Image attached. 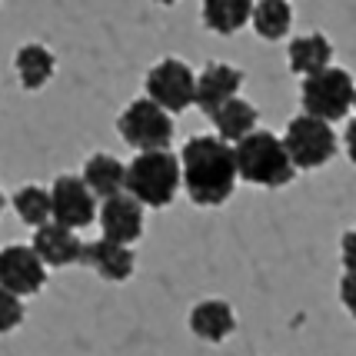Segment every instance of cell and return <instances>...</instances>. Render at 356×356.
Listing matches in <instances>:
<instances>
[{
	"label": "cell",
	"mask_w": 356,
	"mask_h": 356,
	"mask_svg": "<svg viewBox=\"0 0 356 356\" xmlns=\"http://www.w3.org/2000/svg\"><path fill=\"white\" fill-rule=\"evenodd\" d=\"M180 186L197 207H223L236 190L233 143L217 134L190 137L180 154Z\"/></svg>",
	"instance_id": "cell-1"
},
{
	"label": "cell",
	"mask_w": 356,
	"mask_h": 356,
	"mask_svg": "<svg viewBox=\"0 0 356 356\" xmlns=\"http://www.w3.org/2000/svg\"><path fill=\"white\" fill-rule=\"evenodd\" d=\"M233 160H236V177L253 186L277 190V186L293 184L296 177V167L283 147V140L270 130H250L243 140H236Z\"/></svg>",
	"instance_id": "cell-2"
},
{
	"label": "cell",
	"mask_w": 356,
	"mask_h": 356,
	"mask_svg": "<svg viewBox=\"0 0 356 356\" xmlns=\"http://www.w3.org/2000/svg\"><path fill=\"white\" fill-rule=\"evenodd\" d=\"M127 193L147 210H163L180 193V156L170 150L137 154L127 167Z\"/></svg>",
	"instance_id": "cell-3"
},
{
	"label": "cell",
	"mask_w": 356,
	"mask_h": 356,
	"mask_svg": "<svg viewBox=\"0 0 356 356\" xmlns=\"http://www.w3.org/2000/svg\"><path fill=\"white\" fill-rule=\"evenodd\" d=\"M353 74L343 70V67H333V63L310 74V77H303V87H300L303 113L326 120V124H337L353 110Z\"/></svg>",
	"instance_id": "cell-4"
},
{
	"label": "cell",
	"mask_w": 356,
	"mask_h": 356,
	"mask_svg": "<svg viewBox=\"0 0 356 356\" xmlns=\"http://www.w3.org/2000/svg\"><path fill=\"white\" fill-rule=\"evenodd\" d=\"M280 140H283V147H286V154H290L296 170H320V167H326L337 156V147H340L333 124L316 120L310 113L293 117Z\"/></svg>",
	"instance_id": "cell-5"
},
{
	"label": "cell",
	"mask_w": 356,
	"mask_h": 356,
	"mask_svg": "<svg viewBox=\"0 0 356 356\" xmlns=\"http://www.w3.org/2000/svg\"><path fill=\"white\" fill-rule=\"evenodd\" d=\"M117 134L127 147H134L137 154L147 150H170L173 143V113L156 107L150 97L130 100V107L117 120Z\"/></svg>",
	"instance_id": "cell-6"
},
{
	"label": "cell",
	"mask_w": 356,
	"mask_h": 356,
	"mask_svg": "<svg viewBox=\"0 0 356 356\" xmlns=\"http://www.w3.org/2000/svg\"><path fill=\"white\" fill-rule=\"evenodd\" d=\"M143 90L154 100L156 107H163L167 113H184L193 97H197V74L186 60L167 57V60L154 63L143 77Z\"/></svg>",
	"instance_id": "cell-7"
},
{
	"label": "cell",
	"mask_w": 356,
	"mask_h": 356,
	"mask_svg": "<svg viewBox=\"0 0 356 356\" xmlns=\"http://www.w3.org/2000/svg\"><path fill=\"white\" fill-rule=\"evenodd\" d=\"M97 197L93 190L83 184V177H70L63 173L50 184V220L70 227V230H87L97 220Z\"/></svg>",
	"instance_id": "cell-8"
},
{
	"label": "cell",
	"mask_w": 356,
	"mask_h": 356,
	"mask_svg": "<svg viewBox=\"0 0 356 356\" xmlns=\"http://www.w3.org/2000/svg\"><path fill=\"white\" fill-rule=\"evenodd\" d=\"M47 283V266L44 260L33 253V247L24 243H10L0 250V286L17 296H33L40 293Z\"/></svg>",
	"instance_id": "cell-9"
},
{
	"label": "cell",
	"mask_w": 356,
	"mask_h": 356,
	"mask_svg": "<svg viewBox=\"0 0 356 356\" xmlns=\"http://www.w3.org/2000/svg\"><path fill=\"white\" fill-rule=\"evenodd\" d=\"M143 203L134 200L130 193H117V197H107L97 207V220H100V230L107 240H117V243H127L134 247L140 236H143Z\"/></svg>",
	"instance_id": "cell-10"
},
{
	"label": "cell",
	"mask_w": 356,
	"mask_h": 356,
	"mask_svg": "<svg viewBox=\"0 0 356 356\" xmlns=\"http://www.w3.org/2000/svg\"><path fill=\"white\" fill-rule=\"evenodd\" d=\"M80 260L90 266L100 280H107V283H124V280H130L134 277V270H137L134 247L117 243V240H107V236H100V240L87 243Z\"/></svg>",
	"instance_id": "cell-11"
},
{
	"label": "cell",
	"mask_w": 356,
	"mask_h": 356,
	"mask_svg": "<svg viewBox=\"0 0 356 356\" xmlns=\"http://www.w3.org/2000/svg\"><path fill=\"white\" fill-rule=\"evenodd\" d=\"M31 247H33V253L44 260V266H54V270L74 266V264H80V257H83V243H80L77 230L60 227V223H54V220H47L44 227L33 230Z\"/></svg>",
	"instance_id": "cell-12"
},
{
	"label": "cell",
	"mask_w": 356,
	"mask_h": 356,
	"mask_svg": "<svg viewBox=\"0 0 356 356\" xmlns=\"http://www.w3.org/2000/svg\"><path fill=\"white\" fill-rule=\"evenodd\" d=\"M240 87H243V74L236 67H230V63L213 60L197 74V97H193V104L210 117L220 104H227L230 97H236Z\"/></svg>",
	"instance_id": "cell-13"
},
{
	"label": "cell",
	"mask_w": 356,
	"mask_h": 356,
	"mask_svg": "<svg viewBox=\"0 0 356 356\" xmlns=\"http://www.w3.org/2000/svg\"><path fill=\"white\" fill-rule=\"evenodd\" d=\"M236 330V313L227 300H200L190 310V333L203 343H223Z\"/></svg>",
	"instance_id": "cell-14"
},
{
	"label": "cell",
	"mask_w": 356,
	"mask_h": 356,
	"mask_svg": "<svg viewBox=\"0 0 356 356\" xmlns=\"http://www.w3.org/2000/svg\"><path fill=\"white\" fill-rule=\"evenodd\" d=\"M83 184L93 190L97 200H107V197H117L124 193L127 186V163L117 160L113 154H93L87 163H83Z\"/></svg>",
	"instance_id": "cell-15"
},
{
	"label": "cell",
	"mask_w": 356,
	"mask_h": 356,
	"mask_svg": "<svg viewBox=\"0 0 356 356\" xmlns=\"http://www.w3.org/2000/svg\"><path fill=\"white\" fill-rule=\"evenodd\" d=\"M253 14V0H203L200 17L203 27L217 37H233L250 24Z\"/></svg>",
	"instance_id": "cell-16"
},
{
	"label": "cell",
	"mask_w": 356,
	"mask_h": 356,
	"mask_svg": "<svg viewBox=\"0 0 356 356\" xmlns=\"http://www.w3.org/2000/svg\"><path fill=\"white\" fill-rule=\"evenodd\" d=\"M286 63L290 70L300 74V77H310L316 70H323L333 63V44L323 33H303V37H293L290 40V50H286Z\"/></svg>",
	"instance_id": "cell-17"
},
{
	"label": "cell",
	"mask_w": 356,
	"mask_h": 356,
	"mask_svg": "<svg viewBox=\"0 0 356 356\" xmlns=\"http://www.w3.org/2000/svg\"><path fill=\"white\" fill-rule=\"evenodd\" d=\"M210 120H213V127H217V137L220 140L236 143V140L247 137L250 130H257L260 113H257V107H253L250 100H243V97L236 93V97H230L227 104H220V107L210 113Z\"/></svg>",
	"instance_id": "cell-18"
},
{
	"label": "cell",
	"mask_w": 356,
	"mask_h": 356,
	"mask_svg": "<svg viewBox=\"0 0 356 356\" xmlns=\"http://www.w3.org/2000/svg\"><path fill=\"white\" fill-rule=\"evenodd\" d=\"M14 70L24 90H44L57 70V60L44 44H24L14 54Z\"/></svg>",
	"instance_id": "cell-19"
},
{
	"label": "cell",
	"mask_w": 356,
	"mask_h": 356,
	"mask_svg": "<svg viewBox=\"0 0 356 356\" xmlns=\"http://www.w3.org/2000/svg\"><path fill=\"white\" fill-rule=\"evenodd\" d=\"M250 27L260 40H283L290 27H293V7L290 0H253V14H250Z\"/></svg>",
	"instance_id": "cell-20"
},
{
	"label": "cell",
	"mask_w": 356,
	"mask_h": 356,
	"mask_svg": "<svg viewBox=\"0 0 356 356\" xmlns=\"http://www.w3.org/2000/svg\"><path fill=\"white\" fill-rule=\"evenodd\" d=\"M10 203H14L20 223H27L33 230L44 227L47 220H50V190H44V186H37V184L20 186L14 197H10Z\"/></svg>",
	"instance_id": "cell-21"
},
{
	"label": "cell",
	"mask_w": 356,
	"mask_h": 356,
	"mask_svg": "<svg viewBox=\"0 0 356 356\" xmlns=\"http://www.w3.org/2000/svg\"><path fill=\"white\" fill-rule=\"evenodd\" d=\"M20 323H24V296H17L0 286V337L14 333Z\"/></svg>",
	"instance_id": "cell-22"
},
{
	"label": "cell",
	"mask_w": 356,
	"mask_h": 356,
	"mask_svg": "<svg viewBox=\"0 0 356 356\" xmlns=\"http://www.w3.org/2000/svg\"><path fill=\"white\" fill-rule=\"evenodd\" d=\"M340 303L346 307V313L356 320V270H346L340 280Z\"/></svg>",
	"instance_id": "cell-23"
},
{
	"label": "cell",
	"mask_w": 356,
	"mask_h": 356,
	"mask_svg": "<svg viewBox=\"0 0 356 356\" xmlns=\"http://www.w3.org/2000/svg\"><path fill=\"white\" fill-rule=\"evenodd\" d=\"M340 260H343V270H356V227L343 233V240H340Z\"/></svg>",
	"instance_id": "cell-24"
},
{
	"label": "cell",
	"mask_w": 356,
	"mask_h": 356,
	"mask_svg": "<svg viewBox=\"0 0 356 356\" xmlns=\"http://www.w3.org/2000/svg\"><path fill=\"white\" fill-rule=\"evenodd\" d=\"M343 147H346V156L353 160V167H356V117L343 130Z\"/></svg>",
	"instance_id": "cell-25"
},
{
	"label": "cell",
	"mask_w": 356,
	"mask_h": 356,
	"mask_svg": "<svg viewBox=\"0 0 356 356\" xmlns=\"http://www.w3.org/2000/svg\"><path fill=\"white\" fill-rule=\"evenodd\" d=\"M156 3H163V7H170V3H177V0H156Z\"/></svg>",
	"instance_id": "cell-26"
},
{
	"label": "cell",
	"mask_w": 356,
	"mask_h": 356,
	"mask_svg": "<svg viewBox=\"0 0 356 356\" xmlns=\"http://www.w3.org/2000/svg\"><path fill=\"white\" fill-rule=\"evenodd\" d=\"M353 113H356V87H353Z\"/></svg>",
	"instance_id": "cell-27"
},
{
	"label": "cell",
	"mask_w": 356,
	"mask_h": 356,
	"mask_svg": "<svg viewBox=\"0 0 356 356\" xmlns=\"http://www.w3.org/2000/svg\"><path fill=\"white\" fill-rule=\"evenodd\" d=\"M0 210H3V190H0Z\"/></svg>",
	"instance_id": "cell-28"
}]
</instances>
